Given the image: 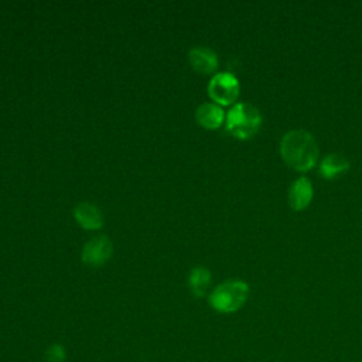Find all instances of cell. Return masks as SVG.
I'll list each match as a JSON object with an SVG mask.
<instances>
[{"label":"cell","instance_id":"obj_1","mask_svg":"<svg viewBox=\"0 0 362 362\" xmlns=\"http://www.w3.org/2000/svg\"><path fill=\"white\" fill-rule=\"evenodd\" d=\"M283 160L296 170L311 168L318 158V147L313 134L304 129L288 130L280 140Z\"/></svg>","mask_w":362,"mask_h":362},{"label":"cell","instance_id":"obj_2","mask_svg":"<svg viewBox=\"0 0 362 362\" xmlns=\"http://www.w3.org/2000/svg\"><path fill=\"white\" fill-rule=\"evenodd\" d=\"M249 284L240 279H228L209 294V304L219 313L238 311L247 300Z\"/></svg>","mask_w":362,"mask_h":362},{"label":"cell","instance_id":"obj_3","mask_svg":"<svg viewBox=\"0 0 362 362\" xmlns=\"http://www.w3.org/2000/svg\"><path fill=\"white\" fill-rule=\"evenodd\" d=\"M262 124V115L247 102L235 103L226 113V130L238 139L252 137Z\"/></svg>","mask_w":362,"mask_h":362},{"label":"cell","instance_id":"obj_4","mask_svg":"<svg viewBox=\"0 0 362 362\" xmlns=\"http://www.w3.org/2000/svg\"><path fill=\"white\" fill-rule=\"evenodd\" d=\"M208 93L216 103L230 105L239 95V81L232 72H218L208 82Z\"/></svg>","mask_w":362,"mask_h":362},{"label":"cell","instance_id":"obj_5","mask_svg":"<svg viewBox=\"0 0 362 362\" xmlns=\"http://www.w3.org/2000/svg\"><path fill=\"white\" fill-rule=\"evenodd\" d=\"M113 253L112 240L106 235H99L89 239L81 252V259L90 267H99L105 264Z\"/></svg>","mask_w":362,"mask_h":362},{"label":"cell","instance_id":"obj_6","mask_svg":"<svg viewBox=\"0 0 362 362\" xmlns=\"http://www.w3.org/2000/svg\"><path fill=\"white\" fill-rule=\"evenodd\" d=\"M188 62L194 71L199 74H211L218 66V55L208 47H192L188 51Z\"/></svg>","mask_w":362,"mask_h":362},{"label":"cell","instance_id":"obj_7","mask_svg":"<svg viewBox=\"0 0 362 362\" xmlns=\"http://www.w3.org/2000/svg\"><path fill=\"white\" fill-rule=\"evenodd\" d=\"M74 216L82 228L90 229V230L100 229L105 222L100 208L88 201H83V202H79L75 205Z\"/></svg>","mask_w":362,"mask_h":362},{"label":"cell","instance_id":"obj_8","mask_svg":"<svg viewBox=\"0 0 362 362\" xmlns=\"http://www.w3.org/2000/svg\"><path fill=\"white\" fill-rule=\"evenodd\" d=\"M313 198V185L307 177H300L288 188V204L293 209L305 208Z\"/></svg>","mask_w":362,"mask_h":362},{"label":"cell","instance_id":"obj_9","mask_svg":"<svg viewBox=\"0 0 362 362\" xmlns=\"http://www.w3.org/2000/svg\"><path fill=\"white\" fill-rule=\"evenodd\" d=\"M195 119L205 129H216L222 124L225 112L218 103L204 102L195 109Z\"/></svg>","mask_w":362,"mask_h":362},{"label":"cell","instance_id":"obj_10","mask_svg":"<svg viewBox=\"0 0 362 362\" xmlns=\"http://www.w3.org/2000/svg\"><path fill=\"white\" fill-rule=\"evenodd\" d=\"M351 163L349 160L338 153H331L328 156H325L321 161H320V173L325 177V178H335L337 175L345 173L349 168Z\"/></svg>","mask_w":362,"mask_h":362},{"label":"cell","instance_id":"obj_11","mask_svg":"<svg viewBox=\"0 0 362 362\" xmlns=\"http://www.w3.org/2000/svg\"><path fill=\"white\" fill-rule=\"evenodd\" d=\"M211 284V272L204 266H195L188 274V286L191 291L201 297L206 293Z\"/></svg>","mask_w":362,"mask_h":362},{"label":"cell","instance_id":"obj_12","mask_svg":"<svg viewBox=\"0 0 362 362\" xmlns=\"http://www.w3.org/2000/svg\"><path fill=\"white\" fill-rule=\"evenodd\" d=\"M64 361V348L61 345H52L48 349L47 362H62Z\"/></svg>","mask_w":362,"mask_h":362}]
</instances>
